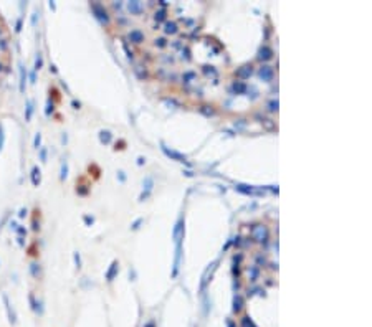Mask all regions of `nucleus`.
I'll return each mask as SVG.
<instances>
[{
    "mask_svg": "<svg viewBox=\"0 0 372 327\" xmlns=\"http://www.w3.org/2000/svg\"><path fill=\"white\" fill-rule=\"evenodd\" d=\"M253 238H255L256 241H260V243L266 241V238H268V230H266V226L256 225L255 228H253Z\"/></svg>",
    "mask_w": 372,
    "mask_h": 327,
    "instance_id": "3",
    "label": "nucleus"
},
{
    "mask_svg": "<svg viewBox=\"0 0 372 327\" xmlns=\"http://www.w3.org/2000/svg\"><path fill=\"white\" fill-rule=\"evenodd\" d=\"M165 33H177V25L174 22H167L165 23Z\"/></svg>",
    "mask_w": 372,
    "mask_h": 327,
    "instance_id": "14",
    "label": "nucleus"
},
{
    "mask_svg": "<svg viewBox=\"0 0 372 327\" xmlns=\"http://www.w3.org/2000/svg\"><path fill=\"white\" fill-rule=\"evenodd\" d=\"M232 89H233L235 93H245V91H247V84H243V83H240V81H235L233 86H232Z\"/></svg>",
    "mask_w": 372,
    "mask_h": 327,
    "instance_id": "13",
    "label": "nucleus"
},
{
    "mask_svg": "<svg viewBox=\"0 0 372 327\" xmlns=\"http://www.w3.org/2000/svg\"><path fill=\"white\" fill-rule=\"evenodd\" d=\"M144 327H154V322H147V324H146Z\"/></svg>",
    "mask_w": 372,
    "mask_h": 327,
    "instance_id": "30",
    "label": "nucleus"
},
{
    "mask_svg": "<svg viewBox=\"0 0 372 327\" xmlns=\"http://www.w3.org/2000/svg\"><path fill=\"white\" fill-rule=\"evenodd\" d=\"M156 45H157V46H160V48H162V46H165V40H164V38L156 40Z\"/></svg>",
    "mask_w": 372,
    "mask_h": 327,
    "instance_id": "25",
    "label": "nucleus"
},
{
    "mask_svg": "<svg viewBox=\"0 0 372 327\" xmlns=\"http://www.w3.org/2000/svg\"><path fill=\"white\" fill-rule=\"evenodd\" d=\"M250 75H251V66H243L242 70L237 71V76H238V78H243V80H245V78H248Z\"/></svg>",
    "mask_w": 372,
    "mask_h": 327,
    "instance_id": "11",
    "label": "nucleus"
},
{
    "mask_svg": "<svg viewBox=\"0 0 372 327\" xmlns=\"http://www.w3.org/2000/svg\"><path fill=\"white\" fill-rule=\"evenodd\" d=\"M99 139H101V142H104V144H109L111 139H113V136H111L109 131H101V132H99Z\"/></svg>",
    "mask_w": 372,
    "mask_h": 327,
    "instance_id": "12",
    "label": "nucleus"
},
{
    "mask_svg": "<svg viewBox=\"0 0 372 327\" xmlns=\"http://www.w3.org/2000/svg\"><path fill=\"white\" fill-rule=\"evenodd\" d=\"M91 8H93V12H94V17H96L103 25H108V23H109V15H108V12L104 10V7H103L101 3H91Z\"/></svg>",
    "mask_w": 372,
    "mask_h": 327,
    "instance_id": "1",
    "label": "nucleus"
},
{
    "mask_svg": "<svg viewBox=\"0 0 372 327\" xmlns=\"http://www.w3.org/2000/svg\"><path fill=\"white\" fill-rule=\"evenodd\" d=\"M22 70H20V91L23 93V89H25V78H27V75H25V71H23V66H20Z\"/></svg>",
    "mask_w": 372,
    "mask_h": 327,
    "instance_id": "18",
    "label": "nucleus"
},
{
    "mask_svg": "<svg viewBox=\"0 0 372 327\" xmlns=\"http://www.w3.org/2000/svg\"><path fill=\"white\" fill-rule=\"evenodd\" d=\"M271 56H273V50H271L270 46H261L260 51H258V60L266 61V60H270Z\"/></svg>",
    "mask_w": 372,
    "mask_h": 327,
    "instance_id": "4",
    "label": "nucleus"
},
{
    "mask_svg": "<svg viewBox=\"0 0 372 327\" xmlns=\"http://www.w3.org/2000/svg\"><path fill=\"white\" fill-rule=\"evenodd\" d=\"M118 261H113V265H111V268H109V271L106 273V279L108 281H113L114 279V276H116V273H118Z\"/></svg>",
    "mask_w": 372,
    "mask_h": 327,
    "instance_id": "8",
    "label": "nucleus"
},
{
    "mask_svg": "<svg viewBox=\"0 0 372 327\" xmlns=\"http://www.w3.org/2000/svg\"><path fill=\"white\" fill-rule=\"evenodd\" d=\"M31 111H33V108H31V103L28 101V106H27V119L31 117Z\"/></svg>",
    "mask_w": 372,
    "mask_h": 327,
    "instance_id": "24",
    "label": "nucleus"
},
{
    "mask_svg": "<svg viewBox=\"0 0 372 327\" xmlns=\"http://www.w3.org/2000/svg\"><path fill=\"white\" fill-rule=\"evenodd\" d=\"M242 327H256V325L248 315H245V317H242Z\"/></svg>",
    "mask_w": 372,
    "mask_h": 327,
    "instance_id": "16",
    "label": "nucleus"
},
{
    "mask_svg": "<svg viewBox=\"0 0 372 327\" xmlns=\"http://www.w3.org/2000/svg\"><path fill=\"white\" fill-rule=\"evenodd\" d=\"M31 173H33V175H31V178H33V185H38V182H40V170L35 167Z\"/></svg>",
    "mask_w": 372,
    "mask_h": 327,
    "instance_id": "19",
    "label": "nucleus"
},
{
    "mask_svg": "<svg viewBox=\"0 0 372 327\" xmlns=\"http://www.w3.org/2000/svg\"><path fill=\"white\" fill-rule=\"evenodd\" d=\"M227 324H228V327H235V324H233V322H230V320H228Z\"/></svg>",
    "mask_w": 372,
    "mask_h": 327,
    "instance_id": "31",
    "label": "nucleus"
},
{
    "mask_svg": "<svg viewBox=\"0 0 372 327\" xmlns=\"http://www.w3.org/2000/svg\"><path fill=\"white\" fill-rule=\"evenodd\" d=\"M128 10L133 15H137V13H141L144 10V5L141 3V2H137V0H134V2H129L128 3Z\"/></svg>",
    "mask_w": 372,
    "mask_h": 327,
    "instance_id": "5",
    "label": "nucleus"
},
{
    "mask_svg": "<svg viewBox=\"0 0 372 327\" xmlns=\"http://www.w3.org/2000/svg\"><path fill=\"white\" fill-rule=\"evenodd\" d=\"M119 173V180H121V182H124L126 180V175H124V172H118Z\"/></svg>",
    "mask_w": 372,
    "mask_h": 327,
    "instance_id": "28",
    "label": "nucleus"
},
{
    "mask_svg": "<svg viewBox=\"0 0 372 327\" xmlns=\"http://www.w3.org/2000/svg\"><path fill=\"white\" fill-rule=\"evenodd\" d=\"M268 106H270V111H278V101H271Z\"/></svg>",
    "mask_w": 372,
    "mask_h": 327,
    "instance_id": "23",
    "label": "nucleus"
},
{
    "mask_svg": "<svg viewBox=\"0 0 372 327\" xmlns=\"http://www.w3.org/2000/svg\"><path fill=\"white\" fill-rule=\"evenodd\" d=\"M40 139H41V136L36 134V137H35V147H36V149H38V145H40Z\"/></svg>",
    "mask_w": 372,
    "mask_h": 327,
    "instance_id": "27",
    "label": "nucleus"
},
{
    "mask_svg": "<svg viewBox=\"0 0 372 327\" xmlns=\"http://www.w3.org/2000/svg\"><path fill=\"white\" fill-rule=\"evenodd\" d=\"M146 159H144V157H139V159H137V164H139V165H141V164H142Z\"/></svg>",
    "mask_w": 372,
    "mask_h": 327,
    "instance_id": "29",
    "label": "nucleus"
},
{
    "mask_svg": "<svg viewBox=\"0 0 372 327\" xmlns=\"http://www.w3.org/2000/svg\"><path fill=\"white\" fill-rule=\"evenodd\" d=\"M248 276H250L251 281H256V278H258V268H256V266H251L250 269H248Z\"/></svg>",
    "mask_w": 372,
    "mask_h": 327,
    "instance_id": "15",
    "label": "nucleus"
},
{
    "mask_svg": "<svg viewBox=\"0 0 372 327\" xmlns=\"http://www.w3.org/2000/svg\"><path fill=\"white\" fill-rule=\"evenodd\" d=\"M237 190H238L240 193H245V195H253V193H255L253 187H250V185H243V183H238V185H237Z\"/></svg>",
    "mask_w": 372,
    "mask_h": 327,
    "instance_id": "9",
    "label": "nucleus"
},
{
    "mask_svg": "<svg viewBox=\"0 0 372 327\" xmlns=\"http://www.w3.org/2000/svg\"><path fill=\"white\" fill-rule=\"evenodd\" d=\"M164 18H165V12H164V10H159V12H156V20H157V22H162Z\"/></svg>",
    "mask_w": 372,
    "mask_h": 327,
    "instance_id": "20",
    "label": "nucleus"
},
{
    "mask_svg": "<svg viewBox=\"0 0 372 327\" xmlns=\"http://www.w3.org/2000/svg\"><path fill=\"white\" fill-rule=\"evenodd\" d=\"M129 40L133 41V43H141V41H144V33L141 30H131L129 31Z\"/></svg>",
    "mask_w": 372,
    "mask_h": 327,
    "instance_id": "6",
    "label": "nucleus"
},
{
    "mask_svg": "<svg viewBox=\"0 0 372 327\" xmlns=\"http://www.w3.org/2000/svg\"><path fill=\"white\" fill-rule=\"evenodd\" d=\"M242 307H243V299H242V296H235V297H233V311H235V312H240V311H242Z\"/></svg>",
    "mask_w": 372,
    "mask_h": 327,
    "instance_id": "10",
    "label": "nucleus"
},
{
    "mask_svg": "<svg viewBox=\"0 0 372 327\" xmlns=\"http://www.w3.org/2000/svg\"><path fill=\"white\" fill-rule=\"evenodd\" d=\"M258 75H260L261 80L270 81L271 78H273V70H271L270 66H261V68H260V71H258Z\"/></svg>",
    "mask_w": 372,
    "mask_h": 327,
    "instance_id": "7",
    "label": "nucleus"
},
{
    "mask_svg": "<svg viewBox=\"0 0 372 327\" xmlns=\"http://www.w3.org/2000/svg\"><path fill=\"white\" fill-rule=\"evenodd\" d=\"M162 152L167 155V157H170L172 160H177V162H187V157L184 155V154H180V152H177V150H172V149H169V147H165L164 144H162Z\"/></svg>",
    "mask_w": 372,
    "mask_h": 327,
    "instance_id": "2",
    "label": "nucleus"
},
{
    "mask_svg": "<svg viewBox=\"0 0 372 327\" xmlns=\"http://www.w3.org/2000/svg\"><path fill=\"white\" fill-rule=\"evenodd\" d=\"M66 172H68V167H66V164H63L61 165V180L66 178Z\"/></svg>",
    "mask_w": 372,
    "mask_h": 327,
    "instance_id": "22",
    "label": "nucleus"
},
{
    "mask_svg": "<svg viewBox=\"0 0 372 327\" xmlns=\"http://www.w3.org/2000/svg\"><path fill=\"white\" fill-rule=\"evenodd\" d=\"M41 65H43V60H41V55L38 53V58H36V63H35V70H40Z\"/></svg>",
    "mask_w": 372,
    "mask_h": 327,
    "instance_id": "21",
    "label": "nucleus"
},
{
    "mask_svg": "<svg viewBox=\"0 0 372 327\" xmlns=\"http://www.w3.org/2000/svg\"><path fill=\"white\" fill-rule=\"evenodd\" d=\"M141 221H142V218H139V220H136L134 223H133V230H136V228H139V225H141Z\"/></svg>",
    "mask_w": 372,
    "mask_h": 327,
    "instance_id": "26",
    "label": "nucleus"
},
{
    "mask_svg": "<svg viewBox=\"0 0 372 327\" xmlns=\"http://www.w3.org/2000/svg\"><path fill=\"white\" fill-rule=\"evenodd\" d=\"M152 185H154L152 178H151V177H146V178H144V182H142V187H144L147 192H151V188H152Z\"/></svg>",
    "mask_w": 372,
    "mask_h": 327,
    "instance_id": "17",
    "label": "nucleus"
}]
</instances>
